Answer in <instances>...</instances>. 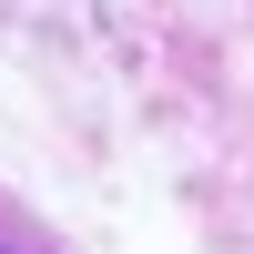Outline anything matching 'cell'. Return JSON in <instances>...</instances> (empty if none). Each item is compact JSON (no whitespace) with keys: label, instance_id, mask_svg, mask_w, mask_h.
I'll return each instance as SVG.
<instances>
[{"label":"cell","instance_id":"1","mask_svg":"<svg viewBox=\"0 0 254 254\" xmlns=\"http://www.w3.org/2000/svg\"><path fill=\"white\" fill-rule=\"evenodd\" d=\"M0 254H61V244H51V224H41L20 193H0Z\"/></svg>","mask_w":254,"mask_h":254}]
</instances>
